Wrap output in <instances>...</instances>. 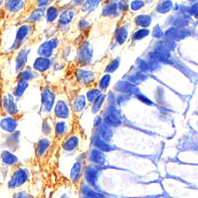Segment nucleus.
I'll return each mask as SVG.
<instances>
[{"mask_svg": "<svg viewBox=\"0 0 198 198\" xmlns=\"http://www.w3.org/2000/svg\"><path fill=\"white\" fill-rule=\"evenodd\" d=\"M5 5L10 11L17 12L23 7L24 3L22 0H7Z\"/></svg>", "mask_w": 198, "mask_h": 198, "instance_id": "423d86ee", "label": "nucleus"}, {"mask_svg": "<svg viewBox=\"0 0 198 198\" xmlns=\"http://www.w3.org/2000/svg\"><path fill=\"white\" fill-rule=\"evenodd\" d=\"M3 159L7 164H13L16 161V157L10 153L6 152L3 156Z\"/></svg>", "mask_w": 198, "mask_h": 198, "instance_id": "ddd939ff", "label": "nucleus"}, {"mask_svg": "<svg viewBox=\"0 0 198 198\" xmlns=\"http://www.w3.org/2000/svg\"><path fill=\"white\" fill-rule=\"evenodd\" d=\"M30 51L28 50H21L18 54L16 59V69L17 70H20L22 68H23V66L25 65L27 59H28V56L29 53Z\"/></svg>", "mask_w": 198, "mask_h": 198, "instance_id": "39448f33", "label": "nucleus"}, {"mask_svg": "<svg viewBox=\"0 0 198 198\" xmlns=\"http://www.w3.org/2000/svg\"><path fill=\"white\" fill-rule=\"evenodd\" d=\"M53 53V48L50 46L48 42L41 44L38 50V54L43 57H49Z\"/></svg>", "mask_w": 198, "mask_h": 198, "instance_id": "0eeeda50", "label": "nucleus"}, {"mask_svg": "<svg viewBox=\"0 0 198 198\" xmlns=\"http://www.w3.org/2000/svg\"><path fill=\"white\" fill-rule=\"evenodd\" d=\"M28 85V83L25 80L21 81L20 82H19L16 89V92H15L16 95L17 97L21 96L22 94H23L24 91L26 89Z\"/></svg>", "mask_w": 198, "mask_h": 198, "instance_id": "9d476101", "label": "nucleus"}, {"mask_svg": "<svg viewBox=\"0 0 198 198\" xmlns=\"http://www.w3.org/2000/svg\"><path fill=\"white\" fill-rule=\"evenodd\" d=\"M29 31V27L28 26L24 25L21 26L17 32V35H16V40L15 42L13 44V48L14 49H17V48L19 46V43L23 40L26 36L28 35V33Z\"/></svg>", "mask_w": 198, "mask_h": 198, "instance_id": "7ed1b4c3", "label": "nucleus"}, {"mask_svg": "<svg viewBox=\"0 0 198 198\" xmlns=\"http://www.w3.org/2000/svg\"><path fill=\"white\" fill-rule=\"evenodd\" d=\"M48 145L49 142L47 140H42L39 142L38 146V153L39 155H42V154L45 152Z\"/></svg>", "mask_w": 198, "mask_h": 198, "instance_id": "f8f14e48", "label": "nucleus"}, {"mask_svg": "<svg viewBox=\"0 0 198 198\" xmlns=\"http://www.w3.org/2000/svg\"><path fill=\"white\" fill-rule=\"evenodd\" d=\"M58 16V11L57 9L54 7H50L48 10L47 13V18L48 21L51 22L53 21Z\"/></svg>", "mask_w": 198, "mask_h": 198, "instance_id": "9b49d317", "label": "nucleus"}, {"mask_svg": "<svg viewBox=\"0 0 198 198\" xmlns=\"http://www.w3.org/2000/svg\"><path fill=\"white\" fill-rule=\"evenodd\" d=\"M64 109H65L64 105H63L62 103L59 102L57 104L56 109H55V112H56L57 116H58V117H62L64 116V114L65 112Z\"/></svg>", "mask_w": 198, "mask_h": 198, "instance_id": "4468645a", "label": "nucleus"}, {"mask_svg": "<svg viewBox=\"0 0 198 198\" xmlns=\"http://www.w3.org/2000/svg\"><path fill=\"white\" fill-rule=\"evenodd\" d=\"M33 77V74L31 72H29V71H26L22 73L21 74V77L23 79H25V80H28L31 79Z\"/></svg>", "mask_w": 198, "mask_h": 198, "instance_id": "2eb2a0df", "label": "nucleus"}, {"mask_svg": "<svg viewBox=\"0 0 198 198\" xmlns=\"http://www.w3.org/2000/svg\"><path fill=\"white\" fill-rule=\"evenodd\" d=\"M45 13V11L43 9H39L38 10H36L34 11L31 15V16L29 18V20L30 21H35L40 19Z\"/></svg>", "mask_w": 198, "mask_h": 198, "instance_id": "1a4fd4ad", "label": "nucleus"}, {"mask_svg": "<svg viewBox=\"0 0 198 198\" xmlns=\"http://www.w3.org/2000/svg\"><path fill=\"white\" fill-rule=\"evenodd\" d=\"M27 179L26 172L23 170H19L17 171L13 177L10 181V185L11 187H16L21 184H23Z\"/></svg>", "mask_w": 198, "mask_h": 198, "instance_id": "f03ea898", "label": "nucleus"}, {"mask_svg": "<svg viewBox=\"0 0 198 198\" xmlns=\"http://www.w3.org/2000/svg\"><path fill=\"white\" fill-rule=\"evenodd\" d=\"M52 0H37L38 4L39 6H44L48 5Z\"/></svg>", "mask_w": 198, "mask_h": 198, "instance_id": "f3484780", "label": "nucleus"}, {"mask_svg": "<svg viewBox=\"0 0 198 198\" xmlns=\"http://www.w3.org/2000/svg\"><path fill=\"white\" fill-rule=\"evenodd\" d=\"M1 126L4 130L9 131H14L16 128L15 121L10 119H7L3 120L1 123Z\"/></svg>", "mask_w": 198, "mask_h": 198, "instance_id": "6e6552de", "label": "nucleus"}, {"mask_svg": "<svg viewBox=\"0 0 198 198\" xmlns=\"http://www.w3.org/2000/svg\"><path fill=\"white\" fill-rule=\"evenodd\" d=\"M48 42L50 45V46L53 49L57 47V46L58 45V40L55 38H52L50 40H49Z\"/></svg>", "mask_w": 198, "mask_h": 198, "instance_id": "dca6fc26", "label": "nucleus"}, {"mask_svg": "<svg viewBox=\"0 0 198 198\" xmlns=\"http://www.w3.org/2000/svg\"><path fill=\"white\" fill-rule=\"evenodd\" d=\"M42 102L43 106L44 108L47 111H49L53 107V102H54V96L53 94L49 91H45L43 92L42 96Z\"/></svg>", "mask_w": 198, "mask_h": 198, "instance_id": "20e7f679", "label": "nucleus"}, {"mask_svg": "<svg viewBox=\"0 0 198 198\" xmlns=\"http://www.w3.org/2000/svg\"><path fill=\"white\" fill-rule=\"evenodd\" d=\"M51 62L50 60L47 58V57H39L38 58L33 64V67L34 68L40 72H43L47 70L50 66Z\"/></svg>", "mask_w": 198, "mask_h": 198, "instance_id": "f257e3e1", "label": "nucleus"}]
</instances>
